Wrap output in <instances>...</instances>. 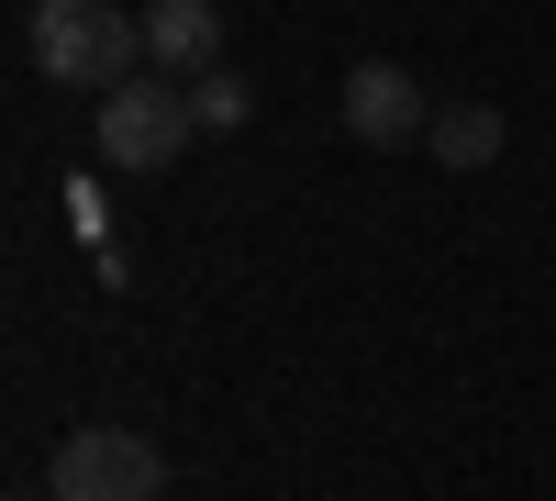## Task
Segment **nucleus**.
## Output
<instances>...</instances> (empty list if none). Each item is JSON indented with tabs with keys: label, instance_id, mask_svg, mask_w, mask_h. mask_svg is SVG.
<instances>
[{
	"label": "nucleus",
	"instance_id": "2",
	"mask_svg": "<svg viewBox=\"0 0 556 501\" xmlns=\"http://www.w3.org/2000/svg\"><path fill=\"white\" fill-rule=\"evenodd\" d=\"M101 167H123V178H156V167H178L190 156V134H201V112H190V78H167V67H134L123 89H101Z\"/></svg>",
	"mask_w": 556,
	"mask_h": 501
},
{
	"label": "nucleus",
	"instance_id": "5",
	"mask_svg": "<svg viewBox=\"0 0 556 501\" xmlns=\"http://www.w3.org/2000/svg\"><path fill=\"white\" fill-rule=\"evenodd\" d=\"M146 67L212 78L223 67V12H212V0H146Z\"/></svg>",
	"mask_w": 556,
	"mask_h": 501
},
{
	"label": "nucleus",
	"instance_id": "1",
	"mask_svg": "<svg viewBox=\"0 0 556 501\" xmlns=\"http://www.w3.org/2000/svg\"><path fill=\"white\" fill-rule=\"evenodd\" d=\"M23 45L56 89H123L146 67V12H123V0H34Z\"/></svg>",
	"mask_w": 556,
	"mask_h": 501
},
{
	"label": "nucleus",
	"instance_id": "6",
	"mask_svg": "<svg viewBox=\"0 0 556 501\" xmlns=\"http://www.w3.org/2000/svg\"><path fill=\"white\" fill-rule=\"evenodd\" d=\"M424 156H434V167H490V156H501V112H490V101H445L434 134H424Z\"/></svg>",
	"mask_w": 556,
	"mask_h": 501
},
{
	"label": "nucleus",
	"instance_id": "3",
	"mask_svg": "<svg viewBox=\"0 0 556 501\" xmlns=\"http://www.w3.org/2000/svg\"><path fill=\"white\" fill-rule=\"evenodd\" d=\"M45 490L56 501H167V446L123 435V424H78L56 458H45Z\"/></svg>",
	"mask_w": 556,
	"mask_h": 501
},
{
	"label": "nucleus",
	"instance_id": "4",
	"mask_svg": "<svg viewBox=\"0 0 556 501\" xmlns=\"http://www.w3.org/2000/svg\"><path fill=\"white\" fill-rule=\"evenodd\" d=\"M334 112H345V134H356V146H379V156H401V146H424V134H434V101H424V78H412V67H390V57L345 67Z\"/></svg>",
	"mask_w": 556,
	"mask_h": 501
},
{
	"label": "nucleus",
	"instance_id": "7",
	"mask_svg": "<svg viewBox=\"0 0 556 501\" xmlns=\"http://www.w3.org/2000/svg\"><path fill=\"white\" fill-rule=\"evenodd\" d=\"M190 112H201V134H245V112H256V89L212 67V78H190Z\"/></svg>",
	"mask_w": 556,
	"mask_h": 501
}]
</instances>
